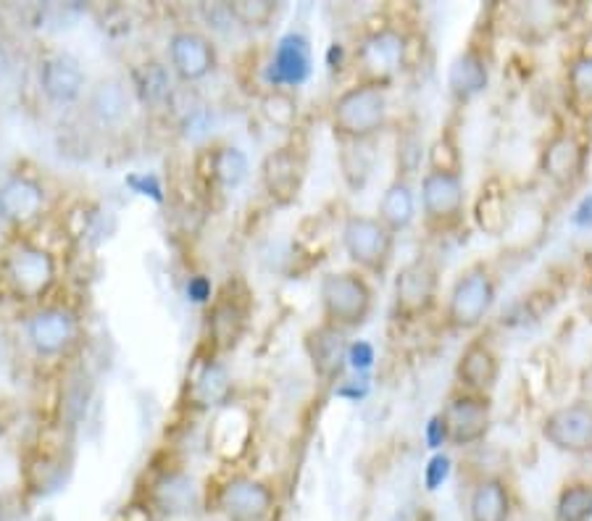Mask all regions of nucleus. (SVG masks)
<instances>
[{
    "label": "nucleus",
    "instance_id": "9d476101",
    "mask_svg": "<svg viewBox=\"0 0 592 521\" xmlns=\"http://www.w3.org/2000/svg\"><path fill=\"white\" fill-rule=\"evenodd\" d=\"M548 446L569 456H592V403L574 400L553 408L540 424Z\"/></svg>",
    "mask_w": 592,
    "mask_h": 521
},
{
    "label": "nucleus",
    "instance_id": "1a4fd4ad",
    "mask_svg": "<svg viewBox=\"0 0 592 521\" xmlns=\"http://www.w3.org/2000/svg\"><path fill=\"white\" fill-rule=\"evenodd\" d=\"M466 187L461 171L429 169L422 179V211L432 229H450L464 217Z\"/></svg>",
    "mask_w": 592,
    "mask_h": 521
},
{
    "label": "nucleus",
    "instance_id": "2f4dec72",
    "mask_svg": "<svg viewBox=\"0 0 592 521\" xmlns=\"http://www.w3.org/2000/svg\"><path fill=\"white\" fill-rule=\"evenodd\" d=\"M553 521H592V482L563 484L553 506Z\"/></svg>",
    "mask_w": 592,
    "mask_h": 521
},
{
    "label": "nucleus",
    "instance_id": "ddd939ff",
    "mask_svg": "<svg viewBox=\"0 0 592 521\" xmlns=\"http://www.w3.org/2000/svg\"><path fill=\"white\" fill-rule=\"evenodd\" d=\"M305 183V156L295 145L269 150L261 161V187L274 206H292Z\"/></svg>",
    "mask_w": 592,
    "mask_h": 521
},
{
    "label": "nucleus",
    "instance_id": "c9c22d12",
    "mask_svg": "<svg viewBox=\"0 0 592 521\" xmlns=\"http://www.w3.org/2000/svg\"><path fill=\"white\" fill-rule=\"evenodd\" d=\"M448 475H450V458L437 454L427 463V469H424V484H427L429 492H435L445 482V479H448Z\"/></svg>",
    "mask_w": 592,
    "mask_h": 521
},
{
    "label": "nucleus",
    "instance_id": "cd10ccee",
    "mask_svg": "<svg viewBox=\"0 0 592 521\" xmlns=\"http://www.w3.org/2000/svg\"><path fill=\"white\" fill-rule=\"evenodd\" d=\"M208 171L211 179L225 190H235L248 177V156L235 145H219L208 153Z\"/></svg>",
    "mask_w": 592,
    "mask_h": 521
},
{
    "label": "nucleus",
    "instance_id": "bb28decb",
    "mask_svg": "<svg viewBox=\"0 0 592 521\" xmlns=\"http://www.w3.org/2000/svg\"><path fill=\"white\" fill-rule=\"evenodd\" d=\"M248 322V311L242 309L235 298H221V301L214 303L211 316H208V335H211L214 345L219 351H229L240 343L242 332H246Z\"/></svg>",
    "mask_w": 592,
    "mask_h": 521
},
{
    "label": "nucleus",
    "instance_id": "473e14b6",
    "mask_svg": "<svg viewBox=\"0 0 592 521\" xmlns=\"http://www.w3.org/2000/svg\"><path fill=\"white\" fill-rule=\"evenodd\" d=\"M261 114L271 127L292 129L298 122V101L290 90L271 87L261 98Z\"/></svg>",
    "mask_w": 592,
    "mask_h": 521
},
{
    "label": "nucleus",
    "instance_id": "79ce46f5",
    "mask_svg": "<svg viewBox=\"0 0 592 521\" xmlns=\"http://www.w3.org/2000/svg\"><path fill=\"white\" fill-rule=\"evenodd\" d=\"M150 521H156V519H150Z\"/></svg>",
    "mask_w": 592,
    "mask_h": 521
},
{
    "label": "nucleus",
    "instance_id": "72a5a7b5",
    "mask_svg": "<svg viewBox=\"0 0 592 521\" xmlns=\"http://www.w3.org/2000/svg\"><path fill=\"white\" fill-rule=\"evenodd\" d=\"M227 11L232 22L246 27V30H267L280 11V3H274V0H232V3H227Z\"/></svg>",
    "mask_w": 592,
    "mask_h": 521
},
{
    "label": "nucleus",
    "instance_id": "aec40b11",
    "mask_svg": "<svg viewBox=\"0 0 592 521\" xmlns=\"http://www.w3.org/2000/svg\"><path fill=\"white\" fill-rule=\"evenodd\" d=\"M132 95L118 76H103L87 90V116L101 129H114L129 116Z\"/></svg>",
    "mask_w": 592,
    "mask_h": 521
},
{
    "label": "nucleus",
    "instance_id": "9b49d317",
    "mask_svg": "<svg viewBox=\"0 0 592 521\" xmlns=\"http://www.w3.org/2000/svg\"><path fill=\"white\" fill-rule=\"evenodd\" d=\"M80 337V319L66 305H43L27 319V343L40 358L64 356Z\"/></svg>",
    "mask_w": 592,
    "mask_h": 521
},
{
    "label": "nucleus",
    "instance_id": "c85d7f7f",
    "mask_svg": "<svg viewBox=\"0 0 592 521\" xmlns=\"http://www.w3.org/2000/svg\"><path fill=\"white\" fill-rule=\"evenodd\" d=\"M474 221L485 235H503L508 225V198L506 190L498 185H485L474 206Z\"/></svg>",
    "mask_w": 592,
    "mask_h": 521
},
{
    "label": "nucleus",
    "instance_id": "f704fd0d",
    "mask_svg": "<svg viewBox=\"0 0 592 521\" xmlns=\"http://www.w3.org/2000/svg\"><path fill=\"white\" fill-rule=\"evenodd\" d=\"M137 90L145 95V101L158 103L169 95V76H166L164 66L158 64H145L141 72H137Z\"/></svg>",
    "mask_w": 592,
    "mask_h": 521
},
{
    "label": "nucleus",
    "instance_id": "393cba45",
    "mask_svg": "<svg viewBox=\"0 0 592 521\" xmlns=\"http://www.w3.org/2000/svg\"><path fill=\"white\" fill-rule=\"evenodd\" d=\"M250 440V419L242 408L225 406L219 416L214 419L211 433H208V442L211 448L227 461H235L246 454Z\"/></svg>",
    "mask_w": 592,
    "mask_h": 521
},
{
    "label": "nucleus",
    "instance_id": "6ab92c4d",
    "mask_svg": "<svg viewBox=\"0 0 592 521\" xmlns=\"http://www.w3.org/2000/svg\"><path fill=\"white\" fill-rule=\"evenodd\" d=\"M305 356H309L313 374L322 382H334L343 374L347 364V340L345 332L334 330L330 324H319L305 335Z\"/></svg>",
    "mask_w": 592,
    "mask_h": 521
},
{
    "label": "nucleus",
    "instance_id": "a19ab883",
    "mask_svg": "<svg viewBox=\"0 0 592 521\" xmlns=\"http://www.w3.org/2000/svg\"><path fill=\"white\" fill-rule=\"evenodd\" d=\"M9 513H11L9 500H6L3 492H0V521H9Z\"/></svg>",
    "mask_w": 592,
    "mask_h": 521
},
{
    "label": "nucleus",
    "instance_id": "4be33fe9",
    "mask_svg": "<svg viewBox=\"0 0 592 521\" xmlns=\"http://www.w3.org/2000/svg\"><path fill=\"white\" fill-rule=\"evenodd\" d=\"M490 85V61L479 51L477 45H469L453 59L448 69V90L450 98L458 103H466L485 93Z\"/></svg>",
    "mask_w": 592,
    "mask_h": 521
},
{
    "label": "nucleus",
    "instance_id": "f257e3e1",
    "mask_svg": "<svg viewBox=\"0 0 592 521\" xmlns=\"http://www.w3.org/2000/svg\"><path fill=\"white\" fill-rule=\"evenodd\" d=\"M390 98L387 85L355 82L337 95L330 108L334 137L345 143H368L387 127Z\"/></svg>",
    "mask_w": 592,
    "mask_h": 521
},
{
    "label": "nucleus",
    "instance_id": "58836bf2",
    "mask_svg": "<svg viewBox=\"0 0 592 521\" xmlns=\"http://www.w3.org/2000/svg\"><path fill=\"white\" fill-rule=\"evenodd\" d=\"M443 442H448V435H445L440 416H435V419H432V424H429V448H440Z\"/></svg>",
    "mask_w": 592,
    "mask_h": 521
},
{
    "label": "nucleus",
    "instance_id": "a878e982",
    "mask_svg": "<svg viewBox=\"0 0 592 521\" xmlns=\"http://www.w3.org/2000/svg\"><path fill=\"white\" fill-rule=\"evenodd\" d=\"M377 219L390 232L401 235L416 219V190L406 177H395L382 192L377 206Z\"/></svg>",
    "mask_w": 592,
    "mask_h": 521
},
{
    "label": "nucleus",
    "instance_id": "7c9ffc66",
    "mask_svg": "<svg viewBox=\"0 0 592 521\" xmlns=\"http://www.w3.org/2000/svg\"><path fill=\"white\" fill-rule=\"evenodd\" d=\"M229 390H232V382H229L225 366L211 364V361H208L204 372H200L193 382V398L204 408L227 406Z\"/></svg>",
    "mask_w": 592,
    "mask_h": 521
},
{
    "label": "nucleus",
    "instance_id": "ea45409f",
    "mask_svg": "<svg viewBox=\"0 0 592 521\" xmlns=\"http://www.w3.org/2000/svg\"><path fill=\"white\" fill-rule=\"evenodd\" d=\"M9 69H11V55H9V51H6V45L0 43V82L6 80Z\"/></svg>",
    "mask_w": 592,
    "mask_h": 521
},
{
    "label": "nucleus",
    "instance_id": "423d86ee",
    "mask_svg": "<svg viewBox=\"0 0 592 521\" xmlns=\"http://www.w3.org/2000/svg\"><path fill=\"white\" fill-rule=\"evenodd\" d=\"M440 295V269L427 256H416L401 267L393 288V316L395 322L414 324L429 314Z\"/></svg>",
    "mask_w": 592,
    "mask_h": 521
},
{
    "label": "nucleus",
    "instance_id": "4c0bfd02",
    "mask_svg": "<svg viewBox=\"0 0 592 521\" xmlns=\"http://www.w3.org/2000/svg\"><path fill=\"white\" fill-rule=\"evenodd\" d=\"M347 361H351L353 369H368L374 361V347L359 340V343L347 345Z\"/></svg>",
    "mask_w": 592,
    "mask_h": 521
},
{
    "label": "nucleus",
    "instance_id": "20e7f679",
    "mask_svg": "<svg viewBox=\"0 0 592 521\" xmlns=\"http://www.w3.org/2000/svg\"><path fill=\"white\" fill-rule=\"evenodd\" d=\"M498 298L496 274L487 263H471L453 282L445 303V324L453 332H474L485 322Z\"/></svg>",
    "mask_w": 592,
    "mask_h": 521
},
{
    "label": "nucleus",
    "instance_id": "e433bc0d",
    "mask_svg": "<svg viewBox=\"0 0 592 521\" xmlns=\"http://www.w3.org/2000/svg\"><path fill=\"white\" fill-rule=\"evenodd\" d=\"M211 295H214V288L208 277L195 274L187 280V298H190L193 303H211Z\"/></svg>",
    "mask_w": 592,
    "mask_h": 521
},
{
    "label": "nucleus",
    "instance_id": "dca6fc26",
    "mask_svg": "<svg viewBox=\"0 0 592 521\" xmlns=\"http://www.w3.org/2000/svg\"><path fill=\"white\" fill-rule=\"evenodd\" d=\"M584 164H588V148L574 132H555L550 135L540 150V171L555 187H574L582 179Z\"/></svg>",
    "mask_w": 592,
    "mask_h": 521
},
{
    "label": "nucleus",
    "instance_id": "f8f14e48",
    "mask_svg": "<svg viewBox=\"0 0 592 521\" xmlns=\"http://www.w3.org/2000/svg\"><path fill=\"white\" fill-rule=\"evenodd\" d=\"M216 509L225 513L227 521H269L274 517L277 496L271 484L240 475L221 484Z\"/></svg>",
    "mask_w": 592,
    "mask_h": 521
},
{
    "label": "nucleus",
    "instance_id": "f03ea898",
    "mask_svg": "<svg viewBox=\"0 0 592 521\" xmlns=\"http://www.w3.org/2000/svg\"><path fill=\"white\" fill-rule=\"evenodd\" d=\"M319 303H322V322L340 332L361 330L374 311V288L355 269L330 272L319 282Z\"/></svg>",
    "mask_w": 592,
    "mask_h": 521
},
{
    "label": "nucleus",
    "instance_id": "6e6552de",
    "mask_svg": "<svg viewBox=\"0 0 592 521\" xmlns=\"http://www.w3.org/2000/svg\"><path fill=\"white\" fill-rule=\"evenodd\" d=\"M437 416H440L450 446L471 448L490 435L492 400L490 395L458 390L450 395L445 408Z\"/></svg>",
    "mask_w": 592,
    "mask_h": 521
},
{
    "label": "nucleus",
    "instance_id": "f3484780",
    "mask_svg": "<svg viewBox=\"0 0 592 521\" xmlns=\"http://www.w3.org/2000/svg\"><path fill=\"white\" fill-rule=\"evenodd\" d=\"M169 64L177 80L193 82L206 80L219 64L214 40L198 30H177L169 38Z\"/></svg>",
    "mask_w": 592,
    "mask_h": 521
},
{
    "label": "nucleus",
    "instance_id": "b1692460",
    "mask_svg": "<svg viewBox=\"0 0 592 521\" xmlns=\"http://www.w3.org/2000/svg\"><path fill=\"white\" fill-rule=\"evenodd\" d=\"M150 506L162 517H185L198 506V484L183 471H169L153 482Z\"/></svg>",
    "mask_w": 592,
    "mask_h": 521
},
{
    "label": "nucleus",
    "instance_id": "5701e85b",
    "mask_svg": "<svg viewBox=\"0 0 592 521\" xmlns=\"http://www.w3.org/2000/svg\"><path fill=\"white\" fill-rule=\"evenodd\" d=\"M311 74V45L301 32L284 34L271 55V87H298Z\"/></svg>",
    "mask_w": 592,
    "mask_h": 521
},
{
    "label": "nucleus",
    "instance_id": "39448f33",
    "mask_svg": "<svg viewBox=\"0 0 592 521\" xmlns=\"http://www.w3.org/2000/svg\"><path fill=\"white\" fill-rule=\"evenodd\" d=\"M395 240L398 235L390 232L377 217L351 213L343 225V248L353 269L368 277H385L395 259Z\"/></svg>",
    "mask_w": 592,
    "mask_h": 521
},
{
    "label": "nucleus",
    "instance_id": "0eeeda50",
    "mask_svg": "<svg viewBox=\"0 0 592 521\" xmlns=\"http://www.w3.org/2000/svg\"><path fill=\"white\" fill-rule=\"evenodd\" d=\"M408 64V38L395 27L368 32L361 45L355 48V69L359 82H380L387 85L395 74H401Z\"/></svg>",
    "mask_w": 592,
    "mask_h": 521
},
{
    "label": "nucleus",
    "instance_id": "a211bd4d",
    "mask_svg": "<svg viewBox=\"0 0 592 521\" xmlns=\"http://www.w3.org/2000/svg\"><path fill=\"white\" fill-rule=\"evenodd\" d=\"M498 377H500L498 353L492 351V345L485 343V340H471V343L461 351L456 364L458 390L490 395Z\"/></svg>",
    "mask_w": 592,
    "mask_h": 521
},
{
    "label": "nucleus",
    "instance_id": "412c9836",
    "mask_svg": "<svg viewBox=\"0 0 592 521\" xmlns=\"http://www.w3.org/2000/svg\"><path fill=\"white\" fill-rule=\"evenodd\" d=\"M513 496L503 477L487 475L471 484L466 498V521H511Z\"/></svg>",
    "mask_w": 592,
    "mask_h": 521
},
{
    "label": "nucleus",
    "instance_id": "7ed1b4c3",
    "mask_svg": "<svg viewBox=\"0 0 592 521\" xmlns=\"http://www.w3.org/2000/svg\"><path fill=\"white\" fill-rule=\"evenodd\" d=\"M0 280L17 301H40L59 280V263L51 250L30 240H13L0 261Z\"/></svg>",
    "mask_w": 592,
    "mask_h": 521
},
{
    "label": "nucleus",
    "instance_id": "4468645a",
    "mask_svg": "<svg viewBox=\"0 0 592 521\" xmlns=\"http://www.w3.org/2000/svg\"><path fill=\"white\" fill-rule=\"evenodd\" d=\"M45 204V187L30 174H11L0 183V221L13 229H27L43 219Z\"/></svg>",
    "mask_w": 592,
    "mask_h": 521
},
{
    "label": "nucleus",
    "instance_id": "c756f323",
    "mask_svg": "<svg viewBox=\"0 0 592 521\" xmlns=\"http://www.w3.org/2000/svg\"><path fill=\"white\" fill-rule=\"evenodd\" d=\"M567 101L574 114H592V53L574 59L567 69Z\"/></svg>",
    "mask_w": 592,
    "mask_h": 521
},
{
    "label": "nucleus",
    "instance_id": "2eb2a0df",
    "mask_svg": "<svg viewBox=\"0 0 592 521\" xmlns=\"http://www.w3.org/2000/svg\"><path fill=\"white\" fill-rule=\"evenodd\" d=\"M38 85L53 106H74L82 98V93H85L87 76L76 55L55 51L40 61Z\"/></svg>",
    "mask_w": 592,
    "mask_h": 521
}]
</instances>
